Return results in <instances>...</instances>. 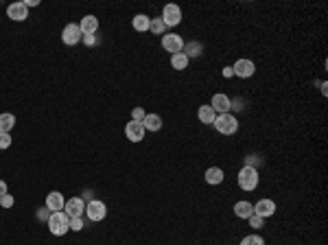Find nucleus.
Listing matches in <instances>:
<instances>
[{
    "label": "nucleus",
    "mask_w": 328,
    "mask_h": 245,
    "mask_svg": "<svg viewBox=\"0 0 328 245\" xmlns=\"http://www.w3.org/2000/svg\"><path fill=\"white\" fill-rule=\"evenodd\" d=\"M236 182H239V188L245 192L249 191H256L258 182H260V175H258L256 169H252V166H245L239 171V175H236Z\"/></svg>",
    "instance_id": "nucleus-1"
},
{
    "label": "nucleus",
    "mask_w": 328,
    "mask_h": 245,
    "mask_svg": "<svg viewBox=\"0 0 328 245\" xmlns=\"http://www.w3.org/2000/svg\"><path fill=\"white\" fill-rule=\"evenodd\" d=\"M48 230H51V234L55 236H64L66 232L70 230V217L64 212V210H59V212H51V217H48Z\"/></svg>",
    "instance_id": "nucleus-2"
},
{
    "label": "nucleus",
    "mask_w": 328,
    "mask_h": 245,
    "mask_svg": "<svg viewBox=\"0 0 328 245\" xmlns=\"http://www.w3.org/2000/svg\"><path fill=\"white\" fill-rule=\"evenodd\" d=\"M214 129L219 131V134L223 136H232L236 134V129H239V118L234 116V114H217V118H214Z\"/></svg>",
    "instance_id": "nucleus-3"
},
{
    "label": "nucleus",
    "mask_w": 328,
    "mask_h": 245,
    "mask_svg": "<svg viewBox=\"0 0 328 245\" xmlns=\"http://www.w3.org/2000/svg\"><path fill=\"white\" fill-rule=\"evenodd\" d=\"M83 214H87L90 221L99 223V221H103V219L107 217V206H105V201H101V199H92V201H87L86 212Z\"/></svg>",
    "instance_id": "nucleus-4"
},
{
    "label": "nucleus",
    "mask_w": 328,
    "mask_h": 245,
    "mask_svg": "<svg viewBox=\"0 0 328 245\" xmlns=\"http://www.w3.org/2000/svg\"><path fill=\"white\" fill-rule=\"evenodd\" d=\"M162 48H164L166 52H171V55L182 52L184 51V39L179 37L177 33H164L162 35Z\"/></svg>",
    "instance_id": "nucleus-5"
},
{
    "label": "nucleus",
    "mask_w": 328,
    "mask_h": 245,
    "mask_svg": "<svg viewBox=\"0 0 328 245\" xmlns=\"http://www.w3.org/2000/svg\"><path fill=\"white\" fill-rule=\"evenodd\" d=\"M160 18L166 24V29H169V26H177L179 22H182V9H179L177 4H166V7L162 9Z\"/></svg>",
    "instance_id": "nucleus-6"
},
{
    "label": "nucleus",
    "mask_w": 328,
    "mask_h": 245,
    "mask_svg": "<svg viewBox=\"0 0 328 245\" xmlns=\"http://www.w3.org/2000/svg\"><path fill=\"white\" fill-rule=\"evenodd\" d=\"M81 29H79V24H66L64 31H61V42L66 44V46H74L77 42H81Z\"/></svg>",
    "instance_id": "nucleus-7"
},
{
    "label": "nucleus",
    "mask_w": 328,
    "mask_h": 245,
    "mask_svg": "<svg viewBox=\"0 0 328 245\" xmlns=\"http://www.w3.org/2000/svg\"><path fill=\"white\" fill-rule=\"evenodd\" d=\"M64 212L68 214L70 219L72 217H83V212H86V201H83L81 197H70V199L64 204Z\"/></svg>",
    "instance_id": "nucleus-8"
},
{
    "label": "nucleus",
    "mask_w": 328,
    "mask_h": 245,
    "mask_svg": "<svg viewBox=\"0 0 328 245\" xmlns=\"http://www.w3.org/2000/svg\"><path fill=\"white\" fill-rule=\"evenodd\" d=\"M232 70H234V77L249 79L254 72H256V66H254L252 59H239L234 66H232Z\"/></svg>",
    "instance_id": "nucleus-9"
},
{
    "label": "nucleus",
    "mask_w": 328,
    "mask_h": 245,
    "mask_svg": "<svg viewBox=\"0 0 328 245\" xmlns=\"http://www.w3.org/2000/svg\"><path fill=\"white\" fill-rule=\"evenodd\" d=\"M210 107L217 114H227L232 107V99L227 94H223V92H217V94L212 96V101H210Z\"/></svg>",
    "instance_id": "nucleus-10"
},
{
    "label": "nucleus",
    "mask_w": 328,
    "mask_h": 245,
    "mask_svg": "<svg viewBox=\"0 0 328 245\" xmlns=\"http://www.w3.org/2000/svg\"><path fill=\"white\" fill-rule=\"evenodd\" d=\"M144 127H142V122H138V121H129L125 125V136H127V140H131V142H140V140L144 138Z\"/></svg>",
    "instance_id": "nucleus-11"
},
{
    "label": "nucleus",
    "mask_w": 328,
    "mask_h": 245,
    "mask_svg": "<svg viewBox=\"0 0 328 245\" xmlns=\"http://www.w3.org/2000/svg\"><path fill=\"white\" fill-rule=\"evenodd\" d=\"M7 16L11 18L13 22H24L29 18V9H26L24 2H13L7 7Z\"/></svg>",
    "instance_id": "nucleus-12"
},
{
    "label": "nucleus",
    "mask_w": 328,
    "mask_h": 245,
    "mask_svg": "<svg viewBox=\"0 0 328 245\" xmlns=\"http://www.w3.org/2000/svg\"><path fill=\"white\" fill-rule=\"evenodd\" d=\"M276 212V201L274 199H260L254 204V214H258V217L267 219L271 217V214Z\"/></svg>",
    "instance_id": "nucleus-13"
},
{
    "label": "nucleus",
    "mask_w": 328,
    "mask_h": 245,
    "mask_svg": "<svg viewBox=\"0 0 328 245\" xmlns=\"http://www.w3.org/2000/svg\"><path fill=\"white\" fill-rule=\"evenodd\" d=\"M64 204H66V199H64V195H61L59 191H52V192H48L46 195V208L51 210V212H59V210H64Z\"/></svg>",
    "instance_id": "nucleus-14"
},
{
    "label": "nucleus",
    "mask_w": 328,
    "mask_h": 245,
    "mask_svg": "<svg viewBox=\"0 0 328 245\" xmlns=\"http://www.w3.org/2000/svg\"><path fill=\"white\" fill-rule=\"evenodd\" d=\"M79 29H81V35H94L99 31V20L94 16H86L79 22Z\"/></svg>",
    "instance_id": "nucleus-15"
},
{
    "label": "nucleus",
    "mask_w": 328,
    "mask_h": 245,
    "mask_svg": "<svg viewBox=\"0 0 328 245\" xmlns=\"http://www.w3.org/2000/svg\"><path fill=\"white\" fill-rule=\"evenodd\" d=\"M197 118H199V122H204V125H212L214 118H217V112H214L210 105H201V107L197 109Z\"/></svg>",
    "instance_id": "nucleus-16"
},
{
    "label": "nucleus",
    "mask_w": 328,
    "mask_h": 245,
    "mask_svg": "<svg viewBox=\"0 0 328 245\" xmlns=\"http://www.w3.org/2000/svg\"><path fill=\"white\" fill-rule=\"evenodd\" d=\"M234 214L239 219H249L254 214V204H249V201H236L234 204Z\"/></svg>",
    "instance_id": "nucleus-17"
},
{
    "label": "nucleus",
    "mask_w": 328,
    "mask_h": 245,
    "mask_svg": "<svg viewBox=\"0 0 328 245\" xmlns=\"http://www.w3.org/2000/svg\"><path fill=\"white\" fill-rule=\"evenodd\" d=\"M223 169H219V166H210L208 171H206V182L210 184V186H219V184L223 182Z\"/></svg>",
    "instance_id": "nucleus-18"
},
{
    "label": "nucleus",
    "mask_w": 328,
    "mask_h": 245,
    "mask_svg": "<svg viewBox=\"0 0 328 245\" xmlns=\"http://www.w3.org/2000/svg\"><path fill=\"white\" fill-rule=\"evenodd\" d=\"M142 127L144 131H160L162 129V118L157 114H147L142 121Z\"/></svg>",
    "instance_id": "nucleus-19"
},
{
    "label": "nucleus",
    "mask_w": 328,
    "mask_h": 245,
    "mask_svg": "<svg viewBox=\"0 0 328 245\" xmlns=\"http://www.w3.org/2000/svg\"><path fill=\"white\" fill-rule=\"evenodd\" d=\"M149 24H151V18L144 16V13H138V16H134V20H131V26H134L138 33L149 31Z\"/></svg>",
    "instance_id": "nucleus-20"
},
{
    "label": "nucleus",
    "mask_w": 328,
    "mask_h": 245,
    "mask_svg": "<svg viewBox=\"0 0 328 245\" xmlns=\"http://www.w3.org/2000/svg\"><path fill=\"white\" fill-rule=\"evenodd\" d=\"M13 127H16V116L9 112L0 114V134H9Z\"/></svg>",
    "instance_id": "nucleus-21"
},
{
    "label": "nucleus",
    "mask_w": 328,
    "mask_h": 245,
    "mask_svg": "<svg viewBox=\"0 0 328 245\" xmlns=\"http://www.w3.org/2000/svg\"><path fill=\"white\" fill-rule=\"evenodd\" d=\"M201 51H204V44L201 42H190V44H184V55L190 59V57H199L201 55Z\"/></svg>",
    "instance_id": "nucleus-22"
},
{
    "label": "nucleus",
    "mask_w": 328,
    "mask_h": 245,
    "mask_svg": "<svg viewBox=\"0 0 328 245\" xmlns=\"http://www.w3.org/2000/svg\"><path fill=\"white\" fill-rule=\"evenodd\" d=\"M188 57L184 55V52H175V55H171V66H173L175 70H186L188 68Z\"/></svg>",
    "instance_id": "nucleus-23"
},
{
    "label": "nucleus",
    "mask_w": 328,
    "mask_h": 245,
    "mask_svg": "<svg viewBox=\"0 0 328 245\" xmlns=\"http://www.w3.org/2000/svg\"><path fill=\"white\" fill-rule=\"evenodd\" d=\"M149 31H151L153 35H164L166 24L162 22V18H151V24H149Z\"/></svg>",
    "instance_id": "nucleus-24"
},
{
    "label": "nucleus",
    "mask_w": 328,
    "mask_h": 245,
    "mask_svg": "<svg viewBox=\"0 0 328 245\" xmlns=\"http://www.w3.org/2000/svg\"><path fill=\"white\" fill-rule=\"evenodd\" d=\"M241 245H265V241H262V236H258V234H247L243 241H241Z\"/></svg>",
    "instance_id": "nucleus-25"
},
{
    "label": "nucleus",
    "mask_w": 328,
    "mask_h": 245,
    "mask_svg": "<svg viewBox=\"0 0 328 245\" xmlns=\"http://www.w3.org/2000/svg\"><path fill=\"white\" fill-rule=\"evenodd\" d=\"M247 221H249V228H254V230H260V228H265V219L258 217V214H252Z\"/></svg>",
    "instance_id": "nucleus-26"
},
{
    "label": "nucleus",
    "mask_w": 328,
    "mask_h": 245,
    "mask_svg": "<svg viewBox=\"0 0 328 245\" xmlns=\"http://www.w3.org/2000/svg\"><path fill=\"white\" fill-rule=\"evenodd\" d=\"M83 226H86V223H83V217H72L70 219V230L72 232H81Z\"/></svg>",
    "instance_id": "nucleus-27"
},
{
    "label": "nucleus",
    "mask_w": 328,
    "mask_h": 245,
    "mask_svg": "<svg viewBox=\"0 0 328 245\" xmlns=\"http://www.w3.org/2000/svg\"><path fill=\"white\" fill-rule=\"evenodd\" d=\"M144 116H147V112H144L142 107H134V109H131V121L142 122V121H144Z\"/></svg>",
    "instance_id": "nucleus-28"
},
{
    "label": "nucleus",
    "mask_w": 328,
    "mask_h": 245,
    "mask_svg": "<svg viewBox=\"0 0 328 245\" xmlns=\"http://www.w3.org/2000/svg\"><path fill=\"white\" fill-rule=\"evenodd\" d=\"M11 134H0V149H9L11 147Z\"/></svg>",
    "instance_id": "nucleus-29"
},
{
    "label": "nucleus",
    "mask_w": 328,
    "mask_h": 245,
    "mask_svg": "<svg viewBox=\"0 0 328 245\" xmlns=\"http://www.w3.org/2000/svg\"><path fill=\"white\" fill-rule=\"evenodd\" d=\"M0 206H2V208H11V206H13V197L9 195V192H4V195L0 197Z\"/></svg>",
    "instance_id": "nucleus-30"
},
{
    "label": "nucleus",
    "mask_w": 328,
    "mask_h": 245,
    "mask_svg": "<svg viewBox=\"0 0 328 245\" xmlns=\"http://www.w3.org/2000/svg\"><path fill=\"white\" fill-rule=\"evenodd\" d=\"M48 217H51V210H48L46 206L37 210V219H39V221H48Z\"/></svg>",
    "instance_id": "nucleus-31"
},
{
    "label": "nucleus",
    "mask_w": 328,
    "mask_h": 245,
    "mask_svg": "<svg viewBox=\"0 0 328 245\" xmlns=\"http://www.w3.org/2000/svg\"><path fill=\"white\" fill-rule=\"evenodd\" d=\"M83 42H86V46H94V44H96V37H94V35H83Z\"/></svg>",
    "instance_id": "nucleus-32"
},
{
    "label": "nucleus",
    "mask_w": 328,
    "mask_h": 245,
    "mask_svg": "<svg viewBox=\"0 0 328 245\" xmlns=\"http://www.w3.org/2000/svg\"><path fill=\"white\" fill-rule=\"evenodd\" d=\"M221 74H223L225 79H230V77H234V70H232V66H225V68L221 70Z\"/></svg>",
    "instance_id": "nucleus-33"
},
{
    "label": "nucleus",
    "mask_w": 328,
    "mask_h": 245,
    "mask_svg": "<svg viewBox=\"0 0 328 245\" xmlns=\"http://www.w3.org/2000/svg\"><path fill=\"white\" fill-rule=\"evenodd\" d=\"M4 192H7V182H4V179H0V197H2Z\"/></svg>",
    "instance_id": "nucleus-34"
},
{
    "label": "nucleus",
    "mask_w": 328,
    "mask_h": 245,
    "mask_svg": "<svg viewBox=\"0 0 328 245\" xmlns=\"http://www.w3.org/2000/svg\"><path fill=\"white\" fill-rule=\"evenodd\" d=\"M81 199H83V201H92V192H90V191H86V192L81 195Z\"/></svg>",
    "instance_id": "nucleus-35"
},
{
    "label": "nucleus",
    "mask_w": 328,
    "mask_h": 245,
    "mask_svg": "<svg viewBox=\"0 0 328 245\" xmlns=\"http://www.w3.org/2000/svg\"><path fill=\"white\" fill-rule=\"evenodd\" d=\"M26 9H29V7H37V4H39V0H26Z\"/></svg>",
    "instance_id": "nucleus-36"
}]
</instances>
